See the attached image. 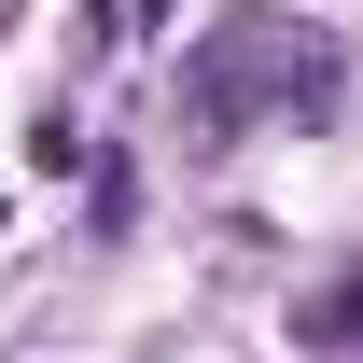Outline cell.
Instances as JSON below:
<instances>
[{"label":"cell","mask_w":363,"mask_h":363,"mask_svg":"<svg viewBox=\"0 0 363 363\" xmlns=\"http://www.w3.org/2000/svg\"><path fill=\"white\" fill-rule=\"evenodd\" d=\"M266 112H335V56H321V28L238 0L224 28L182 56V126H196V140H238V126H266Z\"/></svg>","instance_id":"cell-1"},{"label":"cell","mask_w":363,"mask_h":363,"mask_svg":"<svg viewBox=\"0 0 363 363\" xmlns=\"http://www.w3.org/2000/svg\"><path fill=\"white\" fill-rule=\"evenodd\" d=\"M294 350H363V252H350L335 279L294 294Z\"/></svg>","instance_id":"cell-2"},{"label":"cell","mask_w":363,"mask_h":363,"mask_svg":"<svg viewBox=\"0 0 363 363\" xmlns=\"http://www.w3.org/2000/svg\"><path fill=\"white\" fill-rule=\"evenodd\" d=\"M28 168H43V182H70V168H98V140L70 126V112H43V126H28Z\"/></svg>","instance_id":"cell-3"},{"label":"cell","mask_w":363,"mask_h":363,"mask_svg":"<svg viewBox=\"0 0 363 363\" xmlns=\"http://www.w3.org/2000/svg\"><path fill=\"white\" fill-rule=\"evenodd\" d=\"M154 14H168V0H98V43H140Z\"/></svg>","instance_id":"cell-4"},{"label":"cell","mask_w":363,"mask_h":363,"mask_svg":"<svg viewBox=\"0 0 363 363\" xmlns=\"http://www.w3.org/2000/svg\"><path fill=\"white\" fill-rule=\"evenodd\" d=\"M0 210H14V182H0Z\"/></svg>","instance_id":"cell-5"}]
</instances>
